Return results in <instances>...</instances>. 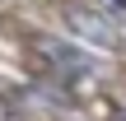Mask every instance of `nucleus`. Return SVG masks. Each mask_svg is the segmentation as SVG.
I'll list each match as a JSON object with an SVG mask.
<instances>
[{
  "label": "nucleus",
  "instance_id": "nucleus-1",
  "mask_svg": "<svg viewBox=\"0 0 126 121\" xmlns=\"http://www.w3.org/2000/svg\"><path fill=\"white\" fill-rule=\"evenodd\" d=\"M33 51H37L47 65H56L61 75H89V70H94V61H89L79 47L61 42V37H33Z\"/></svg>",
  "mask_w": 126,
  "mask_h": 121
},
{
  "label": "nucleus",
  "instance_id": "nucleus-2",
  "mask_svg": "<svg viewBox=\"0 0 126 121\" xmlns=\"http://www.w3.org/2000/svg\"><path fill=\"white\" fill-rule=\"evenodd\" d=\"M65 23L79 33V37H89V42H98V47H117V28L103 19V14H94V9H84V5H65Z\"/></svg>",
  "mask_w": 126,
  "mask_h": 121
},
{
  "label": "nucleus",
  "instance_id": "nucleus-3",
  "mask_svg": "<svg viewBox=\"0 0 126 121\" xmlns=\"http://www.w3.org/2000/svg\"><path fill=\"white\" fill-rule=\"evenodd\" d=\"M103 9H112V14H126V0H103Z\"/></svg>",
  "mask_w": 126,
  "mask_h": 121
}]
</instances>
